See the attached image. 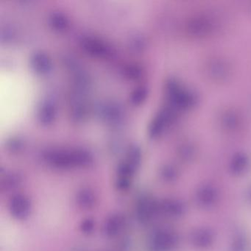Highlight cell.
<instances>
[{"mask_svg": "<svg viewBox=\"0 0 251 251\" xmlns=\"http://www.w3.org/2000/svg\"><path fill=\"white\" fill-rule=\"evenodd\" d=\"M35 88L23 70L6 67L0 72V132L8 135L28 117L33 106Z\"/></svg>", "mask_w": 251, "mask_h": 251, "instance_id": "cell-1", "label": "cell"}, {"mask_svg": "<svg viewBox=\"0 0 251 251\" xmlns=\"http://www.w3.org/2000/svg\"><path fill=\"white\" fill-rule=\"evenodd\" d=\"M11 215L19 220L27 219L31 211L30 200L23 195H17L13 197L9 205Z\"/></svg>", "mask_w": 251, "mask_h": 251, "instance_id": "cell-2", "label": "cell"}, {"mask_svg": "<svg viewBox=\"0 0 251 251\" xmlns=\"http://www.w3.org/2000/svg\"><path fill=\"white\" fill-rule=\"evenodd\" d=\"M173 239L170 234L160 232L151 239V248L152 251H167L173 245Z\"/></svg>", "mask_w": 251, "mask_h": 251, "instance_id": "cell-3", "label": "cell"}, {"mask_svg": "<svg viewBox=\"0 0 251 251\" xmlns=\"http://www.w3.org/2000/svg\"><path fill=\"white\" fill-rule=\"evenodd\" d=\"M157 210V205L151 200L144 199L137 206V217L141 222H148Z\"/></svg>", "mask_w": 251, "mask_h": 251, "instance_id": "cell-4", "label": "cell"}, {"mask_svg": "<svg viewBox=\"0 0 251 251\" xmlns=\"http://www.w3.org/2000/svg\"><path fill=\"white\" fill-rule=\"evenodd\" d=\"M124 220L120 214L111 216L105 222L104 232L108 237H114L117 236L123 228Z\"/></svg>", "mask_w": 251, "mask_h": 251, "instance_id": "cell-5", "label": "cell"}, {"mask_svg": "<svg viewBox=\"0 0 251 251\" xmlns=\"http://www.w3.org/2000/svg\"><path fill=\"white\" fill-rule=\"evenodd\" d=\"M77 202L82 208L89 209L92 208L96 203V198L92 191L88 189H83L77 193Z\"/></svg>", "mask_w": 251, "mask_h": 251, "instance_id": "cell-6", "label": "cell"}, {"mask_svg": "<svg viewBox=\"0 0 251 251\" xmlns=\"http://www.w3.org/2000/svg\"><path fill=\"white\" fill-rule=\"evenodd\" d=\"M94 228H95V223L91 219H86L82 222L81 225H80V230L83 233H86V234L92 233Z\"/></svg>", "mask_w": 251, "mask_h": 251, "instance_id": "cell-7", "label": "cell"}]
</instances>
